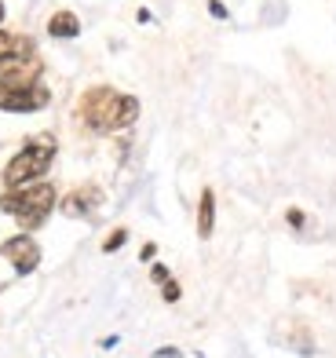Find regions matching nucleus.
Returning a JSON list of instances; mask_svg holds the SVG:
<instances>
[{
    "label": "nucleus",
    "mask_w": 336,
    "mask_h": 358,
    "mask_svg": "<svg viewBox=\"0 0 336 358\" xmlns=\"http://www.w3.org/2000/svg\"><path fill=\"white\" fill-rule=\"evenodd\" d=\"M81 117L95 132H121V128H128L139 117V103L114 88H92L81 99Z\"/></svg>",
    "instance_id": "f257e3e1"
},
{
    "label": "nucleus",
    "mask_w": 336,
    "mask_h": 358,
    "mask_svg": "<svg viewBox=\"0 0 336 358\" xmlns=\"http://www.w3.org/2000/svg\"><path fill=\"white\" fill-rule=\"evenodd\" d=\"M0 208H4L8 216H15L22 227H41L48 220V213L55 208V187L52 183L11 187L4 198H0Z\"/></svg>",
    "instance_id": "f03ea898"
},
{
    "label": "nucleus",
    "mask_w": 336,
    "mask_h": 358,
    "mask_svg": "<svg viewBox=\"0 0 336 358\" xmlns=\"http://www.w3.org/2000/svg\"><path fill=\"white\" fill-rule=\"evenodd\" d=\"M52 157H55V143L52 136H41L26 146V150H19L11 161H8V169H4V183L8 187H22V183H34L37 176L48 172V165H52Z\"/></svg>",
    "instance_id": "7ed1b4c3"
},
{
    "label": "nucleus",
    "mask_w": 336,
    "mask_h": 358,
    "mask_svg": "<svg viewBox=\"0 0 336 358\" xmlns=\"http://www.w3.org/2000/svg\"><path fill=\"white\" fill-rule=\"evenodd\" d=\"M41 70H44V66H41L34 55H8V59H0V92L37 88Z\"/></svg>",
    "instance_id": "20e7f679"
},
{
    "label": "nucleus",
    "mask_w": 336,
    "mask_h": 358,
    "mask_svg": "<svg viewBox=\"0 0 336 358\" xmlns=\"http://www.w3.org/2000/svg\"><path fill=\"white\" fill-rule=\"evenodd\" d=\"M0 256L11 259V267L19 274H29V271H37V264H41V245L29 234H19V238H11V241L0 245Z\"/></svg>",
    "instance_id": "39448f33"
},
{
    "label": "nucleus",
    "mask_w": 336,
    "mask_h": 358,
    "mask_svg": "<svg viewBox=\"0 0 336 358\" xmlns=\"http://www.w3.org/2000/svg\"><path fill=\"white\" fill-rule=\"evenodd\" d=\"M48 95L41 85L37 88H22V92H0V110H11V113H34L48 106Z\"/></svg>",
    "instance_id": "423d86ee"
},
{
    "label": "nucleus",
    "mask_w": 336,
    "mask_h": 358,
    "mask_svg": "<svg viewBox=\"0 0 336 358\" xmlns=\"http://www.w3.org/2000/svg\"><path fill=\"white\" fill-rule=\"evenodd\" d=\"M48 34L52 37H77L81 34V22H77L73 11H55L52 22H48Z\"/></svg>",
    "instance_id": "0eeeda50"
},
{
    "label": "nucleus",
    "mask_w": 336,
    "mask_h": 358,
    "mask_svg": "<svg viewBox=\"0 0 336 358\" xmlns=\"http://www.w3.org/2000/svg\"><path fill=\"white\" fill-rule=\"evenodd\" d=\"M212 223H216V198H212V190H205L201 194V205H198V234L209 238L212 234Z\"/></svg>",
    "instance_id": "6e6552de"
},
{
    "label": "nucleus",
    "mask_w": 336,
    "mask_h": 358,
    "mask_svg": "<svg viewBox=\"0 0 336 358\" xmlns=\"http://www.w3.org/2000/svg\"><path fill=\"white\" fill-rule=\"evenodd\" d=\"M85 205H99V190H77L66 198V205H62V213L66 216H81Z\"/></svg>",
    "instance_id": "1a4fd4ad"
},
{
    "label": "nucleus",
    "mask_w": 336,
    "mask_h": 358,
    "mask_svg": "<svg viewBox=\"0 0 336 358\" xmlns=\"http://www.w3.org/2000/svg\"><path fill=\"white\" fill-rule=\"evenodd\" d=\"M8 55H34V48H29V41H22V37L0 34V59H8Z\"/></svg>",
    "instance_id": "9d476101"
},
{
    "label": "nucleus",
    "mask_w": 336,
    "mask_h": 358,
    "mask_svg": "<svg viewBox=\"0 0 336 358\" xmlns=\"http://www.w3.org/2000/svg\"><path fill=\"white\" fill-rule=\"evenodd\" d=\"M124 238H128L124 231H114V234L106 238V245H103V249H106V252H114V249H121V245H124Z\"/></svg>",
    "instance_id": "9b49d317"
},
{
    "label": "nucleus",
    "mask_w": 336,
    "mask_h": 358,
    "mask_svg": "<svg viewBox=\"0 0 336 358\" xmlns=\"http://www.w3.org/2000/svg\"><path fill=\"white\" fill-rule=\"evenodd\" d=\"M161 285H165V300H168V303H175V300H180V285H175L172 278H168V282H161Z\"/></svg>",
    "instance_id": "f8f14e48"
},
{
    "label": "nucleus",
    "mask_w": 336,
    "mask_h": 358,
    "mask_svg": "<svg viewBox=\"0 0 336 358\" xmlns=\"http://www.w3.org/2000/svg\"><path fill=\"white\" fill-rule=\"evenodd\" d=\"M154 282H168V271H165L161 264H157V267H154Z\"/></svg>",
    "instance_id": "ddd939ff"
},
{
    "label": "nucleus",
    "mask_w": 336,
    "mask_h": 358,
    "mask_svg": "<svg viewBox=\"0 0 336 358\" xmlns=\"http://www.w3.org/2000/svg\"><path fill=\"white\" fill-rule=\"evenodd\" d=\"M212 15H216V19H227V8H223L219 0H212Z\"/></svg>",
    "instance_id": "4468645a"
},
{
    "label": "nucleus",
    "mask_w": 336,
    "mask_h": 358,
    "mask_svg": "<svg viewBox=\"0 0 336 358\" xmlns=\"http://www.w3.org/2000/svg\"><path fill=\"white\" fill-rule=\"evenodd\" d=\"M0 19H4V0H0Z\"/></svg>",
    "instance_id": "2eb2a0df"
}]
</instances>
